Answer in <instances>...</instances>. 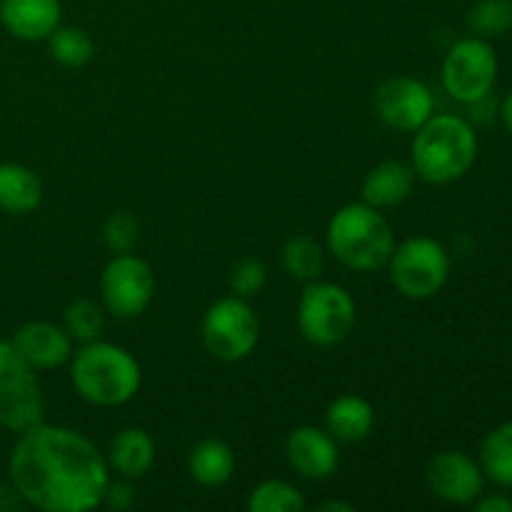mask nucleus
Listing matches in <instances>:
<instances>
[{"mask_svg": "<svg viewBox=\"0 0 512 512\" xmlns=\"http://www.w3.org/2000/svg\"><path fill=\"white\" fill-rule=\"evenodd\" d=\"M320 512H353L355 508L350 503H340V500H328L318 508Z\"/></svg>", "mask_w": 512, "mask_h": 512, "instance_id": "obj_32", "label": "nucleus"}, {"mask_svg": "<svg viewBox=\"0 0 512 512\" xmlns=\"http://www.w3.org/2000/svg\"><path fill=\"white\" fill-rule=\"evenodd\" d=\"M250 512H303L305 498L285 480H263L248 495Z\"/></svg>", "mask_w": 512, "mask_h": 512, "instance_id": "obj_24", "label": "nucleus"}, {"mask_svg": "<svg viewBox=\"0 0 512 512\" xmlns=\"http://www.w3.org/2000/svg\"><path fill=\"white\" fill-rule=\"evenodd\" d=\"M498 80V55L490 40L470 35L458 40L443 60V88L458 103L488 98Z\"/></svg>", "mask_w": 512, "mask_h": 512, "instance_id": "obj_9", "label": "nucleus"}, {"mask_svg": "<svg viewBox=\"0 0 512 512\" xmlns=\"http://www.w3.org/2000/svg\"><path fill=\"white\" fill-rule=\"evenodd\" d=\"M103 238L113 255L133 253L135 245H138L140 240L138 218H135L133 213H128V210H118V213H113L108 220H105Z\"/></svg>", "mask_w": 512, "mask_h": 512, "instance_id": "obj_27", "label": "nucleus"}, {"mask_svg": "<svg viewBox=\"0 0 512 512\" xmlns=\"http://www.w3.org/2000/svg\"><path fill=\"white\" fill-rule=\"evenodd\" d=\"M108 468H113L120 478L138 480L155 465V443L145 430L123 428L108 448Z\"/></svg>", "mask_w": 512, "mask_h": 512, "instance_id": "obj_17", "label": "nucleus"}, {"mask_svg": "<svg viewBox=\"0 0 512 512\" xmlns=\"http://www.w3.org/2000/svg\"><path fill=\"white\" fill-rule=\"evenodd\" d=\"M268 283V270H265L263 260L258 258H243L235 263L233 273H230V290L233 295H240V298H253Z\"/></svg>", "mask_w": 512, "mask_h": 512, "instance_id": "obj_28", "label": "nucleus"}, {"mask_svg": "<svg viewBox=\"0 0 512 512\" xmlns=\"http://www.w3.org/2000/svg\"><path fill=\"white\" fill-rule=\"evenodd\" d=\"M285 455L288 463L300 478L325 480L338 470L340 450L338 440L323 428L315 425H300L285 440Z\"/></svg>", "mask_w": 512, "mask_h": 512, "instance_id": "obj_13", "label": "nucleus"}, {"mask_svg": "<svg viewBox=\"0 0 512 512\" xmlns=\"http://www.w3.org/2000/svg\"><path fill=\"white\" fill-rule=\"evenodd\" d=\"M283 268L298 280H318L325 268L323 248L310 235H293L283 245Z\"/></svg>", "mask_w": 512, "mask_h": 512, "instance_id": "obj_22", "label": "nucleus"}, {"mask_svg": "<svg viewBox=\"0 0 512 512\" xmlns=\"http://www.w3.org/2000/svg\"><path fill=\"white\" fill-rule=\"evenodd\" d=\"M500 115H503V123L505 128H508V133L512 135V90L508 95H505L503 100V108H500Z\"/></svg>", "mask_w": 512, "mask_h": 512, "instance_id": "obj_31", "label": "nucleus"}, {"mask_svg": "<svg viewBox=\"0 0 512 512\" xmlns=\"http://www.w3.org/2000/svg\"><path fill=\"white\" fill-rule=\"evenodd\" d=\"M375 110L388 128L415 133L433 115V90L418 78L395 75L375 90Z\"/></svg>", "mask_w": 512, "mask_h": 512, "instance_id": "obj_11", "label": "nucleus"}, {"mask_svg": "<svg viewBox=\"0 0 512 512\" xmlns=\"http://www.w3.org/2000/svg\"><path fill=\"white\" fill-rule=\"evenodd\" d=\"M355 300L343 285L310 280L298 303V328L318 348L340 345L355 328Z\"/></svg>", "mask_w": 512, "mask_h": 512, "instance_id": "obj_5", "label": "nucleus"}, {"mask_svg": "<svg viewBox=\"0 0 512 512\" xmlns=\"http://www.w3.org/2000/svg\"><path fill=\"white\" fill-rule=\"evenodd\" d=\"M425 480L435 498L450 505H473L485 488L483 468L460 450L435 455L425 468Z\"/></svg>", "mask_w": 512, "mask_h": 512, "instance_id": "obj_12", "label": "nucleus"}, {"mask_svg": "<svg viewBox=\"0 0 512 512\" xmlns=\"http://www.w3.org/2000/svg\"><path fill=\"white\" fill-rule=\"evenodd\" d=\"M63 18L60 0H0V23L13 38L48 40Z\"/></svg>", "mask_w": 512, "mask_h": 512, "instance_id": "obj_15", "label": "nucleus"}, {"mask_svg": "<svg viewBox=\"0 0 512 512\" xmlns=\"http://www.w3.org/2000/svg\"><path fill=\"white\" fill-rule=\"evenodd\" d=\"M473 505L478 512H512V500L505 495H480Z\"/></svg>", "mask_w": 512, "mask_h": 512, "instance_id": "obj_30", "label": "nucleus"}, {"mask_svg": "<svg viewBox=\"0 0 512 512\" xmlns=\"http://www.w3.org/2000/svg\"><path fill=\"white\" fill-rule=\"evenodd\" d=\"M43 200V183L30 168L20 163H0V210L28 215Z\"/></svg>", "mask_w": 512, "mask_h": 512, "instance_id": "obj_19", "label": "nucleus"}, {"mask_svg": "<svg viewBox=\"0 0 512 512\" xmlns=\"http://www.w3.org/2000/svg\"><path fill=\"white\" fill-rule=\"evenodd\" d=\"M103 308L120 320L138 318L155 298L153 268L135 253L113 255L100 275Z\"/></svg>", "mask_w": 512, "mask_h": 512, "instance_id": "obj_10", "label": "nucleus"}, {"mask_svg": "<svg viewBox=\"0 0 512 512\" xmlns=\"http://www.w3.org/2000/svg\"><path fill=\"white\" fill-rule=\"evenodd\" d=\"M468 28L485 40L508 35L512 30V0H478L468 13Z\"/></svg>", "mask_w": 512, "mask_h": 512, "instance_id": "obj_25", "label": "nucleus"}, {"mask_svg": "<svg viewBox=\"0 0 512 512\" xmlns=\"http://www.w3.org/2000/svg\"><path fill=\"white\" fill-rule=\"evenodd\" d=\"M10 480L15 493L33 508L88 512L103 505L110 468L85 435L40 423L20 433L10 453Z\"/></svg>", "mask_w": 512, "mask_h": 512, "instance_id": "obj_1", "label": "nucleus"}, {"mask_svg": "<svg viewBox=\"0 0 512 512\" xmlns=\"http://www.w3.org/2000/svg\"><path fill=\"white\" fill-rule=\"evenodd\" d=\"M70 383L88 403L115 408L138 395L143 370L135 355L120 345L90 340L70 358Z\"/></svg>", "mask_w": 512, "mask_h": 512, "instance_id": "obj_3", "label": "nucleus"}, {"mask_svg": "<svg viewBox=\"0 0 512 512\" xmlns=\"http://www.w3.org/2000/svg\"><path fill=\"white\" fill-rule=\"evenodd\" d=\"M45 400L35 368H30L10 340H0V425L25 433L43 423Z\"/></svg>", "mask_w": 512, "mask_h": 512, "instance_id": "obj_7", "label": "nucleus"}, {"mask_svg": "<svg viewBox=\"0 0 512 512\" xmlns=\"http://www.w3.org/2000/svg\"><path fill=\"white\" fill-rule=\"evenodd\" d=\"M260 340V320L240 295L220 298L205 310L203 343L213 358L238 363L255 350Z\"/></svg>", "mask_w": 512, "mask_h": 512, "instance_id": "obj_8", "label": "nucleus"}, {"mask_svg": "<svg viewBox=\"0 0 512 512\" xmlns=\"http://www.w3.org/2000/svg\"><path fill=\"white\" fill-rule=\"evenodd\" d=\"M10 343L35 370L60 368L73 358V335L65 330V325L48 323V320L25 323L23 328L15 330Z\"/></svg>", "mask_w": 512, "mask_h": 512, "instance_id": "obj_14", "label": "nucleus"}, {"mask_svg": "<svg viewBox=\"0 0 512 512\" xmlns=\"http://www.w3.org/2000/svg\"><path fill=\"white\" fill-rule=\"evenodd\" d=\"M188 470L195 483L205 488H220L228 483L235 473V455L228 443L218 438L200 440L188 458Z\"/></svg>", "mask_w": 512, "mask_h": 512, "instance_id": "obj_20", "label": "nucleus"}, {"mask_svg": "<svg viewBox=\"0 0 512 512\" xmlns=\"http://www.w3.org/2000/svg\"><path fill=\"white\" fill-rule=\"evenodd\" d=\"M325 425L338 443H360L373 433L375 410L360 395H340L328 405Z\"/></svg>", "mask_w": 512, "mask_h": 512, "instance_id": "obj_18", "label": "nucleus"}, {"mask_svg": "<svg viewBox=\"0 0 512 512\" xmlns=\"http://www.w3.org/2000/svg\"><path fill=\"white\" fill-rule=\"evenodd\" d=\"M388 268L398 293L410 300H428L448 283L450 255L440 240L418 235L395 245Z\"/></svg>", "mask_w": 512, "mask_h": 512, "instance_id": "obj_6", "label": "nucleus"}, {"mask_svg": "<svg viewBox=\"0 0 512 512\" xmlns=\"http://www.w3.org/2000/svg\"><path fill=\"white\" fill-rule=\"evenodd\" d=\"M415 185L413 165L403 160H383L363 180V203L373 208H393L410 198Z\"/></svg>", "mask_w": 512, "mask_h": 512, "instance_id": "obj_16", "label": "nucleus"}, {"mask_svg": "<svg viewBox=\"0 0 512 512\" xmlns=\"http://www.w3.org/2000/svg\"><path fill=\"white\" fill-rule=\"evenodd\" d=\"M325 240L330 253L358 273L385 268L395 250V233L388 218L368 203L343 205L330 218Z\"/></svg>", "mask_w": 512, "mask_h": 512, "instance_id": "obj_4", "label": "nucleus"}, {"mask_svg": "<svg viewBox=\"0 0 512 512\" xmlns=\"http://www.w3.org/2000/svg\"><path fill=\"white\" fill-rule=\"evenodd\" d=\"M105 328V313L95 300L78 298L65 308V330L73 335V340L90 343L98 340Z\"/></svg>", "mask_w": 512, "mask_h": 512, "instance_id": "obj_26", "label": "nucleus"}, {"mask_svg": "<svg viewBox=\"0 0 512 512\" xmlns=\"http://www.w3.org/2000/svg\"><path fill=\"white\" fill-rule=\"evenodd\" d=\"M478 158V135L455 113L430 115L413 140V170L433 185H448L470 173Z\"/></svg>", "mask_w": 512, "mask_h": 512, "instance_id": "obj_2", "label": "nucleus"}, {"mask_svg": "<svg viewBox=\"0 0 512 512\" xmlns=\"http://www.w3.org/2000/svg\"><path fill=\"white\" fill-rule=\"evenodd\" d=\"M135 503V490L128 480H118V483H108L103 495V505L110 510H128Z\"/></svg>", "mask_w": 512, "mask_h": 512, "instance_id": "obj_29", "label": "nucleus"}, {"mask_svg": "<svg viewBox=\"0 0 512 512\" xmlns=\"http://www.w3.org/2000/svg\"><path fill=\"white\" fill-rule=\"evenodd\" d=\"M48 43L50 55L65 68H83L95 55L93 38L83 28H75V25H58L48 38Z\"/></svg>", "mask_w": 512, "mask_h": 512, "instance_id": "obj_23", "label": "nucleus"}, {"mask_svg": "<svg viewBox=\"0 0 512 512\" xmlns=\"http://www.w3.org/2000/svg\"><path fill=\"white\" fill-rule=\"evenodd\" d=\"M480 468L493 483L512 488V420L490 430L480 445Z\"/></svg>", "mask_w": 512, "mask_h": 512, "instance_id": "obj_21", "label": "nucleus"}]
</instances>
